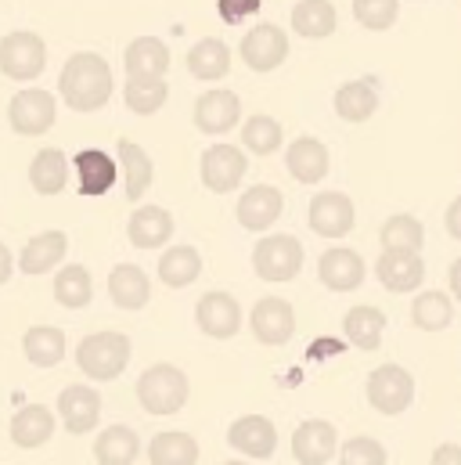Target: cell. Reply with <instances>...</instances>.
Instances as JSON below:
<instances>
[{
  "label": "cell",
  "instance_id": "7",
  "mask_svg": "<svg viewBox=\"0 0 461 465\" xmlns=\"http://www.w3.org/2000/svg\"><path fill=\"white\" fill-rule=\"evenodd\" d=\"M238 54L252 73H274L289 58V33L274 22H260L241 36Z\"/></svg>",
  "mask_w": 461,
  "mask_h": 465
},
{
  "label": "cell",
  "instance_id": "8",
  "mask_svg": "<svg viewBox=\"0 0 461 465\" xmlns=\"http://www.w3.org/2000/svg\"><path fill=\"white\" fill-rule=\"evenodd\" d=\"M54 116H58V102H54L51 91H40V87L18 91V94L11 98V105H7V123H11V130L22 134V137H40V134H47V130L54 126Z\"/></svg>",
  "mask_w": 461,
  "mask_h": 465
},
{
  "label": "cell",
  "instance_id": "35",
  "mask_svg": "<svg viewBox=\"0 0 461 465\" xmlns=\"http://www.w3.org/2000/svg\"><path fill=\"white\" fill-rule=\"evenodd\" d=\"M411 322H415V329H422V332H444V329H451V322H455V303H451V296L440 292V289L418 292L415 303H411Z\"/></svg>",
  "mask_w": 461,
  "mask_h": 465
},
{
  "label": "cell",
  "instance_id": "28",
  "mask_svg": "<svg viewBox=\"0 0 461 465\" xmlns=\"http://www.w3.org/2000/svg\"><path fill=\"white\" fill-rule=\"evenodd\" d=\"M336 4L332 0H299L292 7V33L307 36V40H325L336 33Z\"/></svg>",
  "mask_w": 461,
  "mask_h": 465
},
{
  "label": "cell",
  "instance_id": "18",
  "mask_svg": "<svg viewBox=\"0 0 461 465\" xmlns=\"http://www.w3.org/2000/svg\"><path fill=\"white\" fill-rule=\"evenodd\" d=\"M364 274H368V271H364L360 252L343 249V245L329 249V252L318 260V278H321V285L332 289V292H353V289H360V285H364Z\"/></svg>",
  "mask_w": 461,
  "mask_h": 465
},
{
  "label": "cell",
  "instance_id": "16",
  "mask_svg": "<svg viewBox=\"0 0 461 465\" xmlns=\"http://www.w3.org/2000/svg\"><path fill=\"white\" fill-rule=\"evenodd\" d=\"M281 210H285V199H281V192L274 188V184H252L241 199H238V224L245 228V232H267V228H274V221L281 217Z\"/></svg>",
  "mask_w": 461,
  "mask_h": 465
},
{
  "label": "cell",
  "instance_id": "43",
  "mask_svg": "<svg viewBox=\"0 0 461 465\" xmlns=\"http://www.w3.org/2000/svg\"><path fill=\"white\" fill-rule=\"evenodd\" d=\"M339 465H386V448L375 437H353L339 451Z\"/></svg>",
  "mask_w": 461,
  "mask_h": 465
},
{
  "label": "cell",
  "instance_id": "47",
  "mask_svg": "<svg viewBox=\"0 0 461 465\" xmlns=\"http://www.w3.org/2000/svg\"><path fill=\"white\" fill-rule=\"evenodd\" d=\"M11 271H15V256H11V249L0 242V285L11 278Z\"/></svg>",
  "mask_w": 461,
  "mask_h": 465
},
{
  "label": "cell",
  "instance_id": "2",
  "mask_svg": "<svg viewBox=\"0 0 461 465\" xmlns=\"http://www.w3.org/2000/svg\"><path fill=\"white\" fill-rule=\"evenodd\" d=\"M188 375L177 364H152L137 379V401L148 415H177L188 404Z\"/></svg>",
  "mask_w": 461,
  "mask_h": 465
},
{
  "label": "cell",
  "instance_id": "44",
  "mask_svg": "<svg viewBox=\"0 0 461 465\" xmlns=\"http://www.w3.org/2000/svg\"><path fill=\"white\" fill-rule=\"evenodd\" d=\"M217 11H221L224 22L238 25L241 18H249V15L260 11V0H217Z\"/></svg>",
  "mask_w": 461,
  "mask_h": 465
},
{
  "label": "cell",
  "instance_id": "37",
  "mask_svg": "<svg viewBox=\"0 0 461 465\" xmlns=\"http://www.w3.org/2000/svg\"><path fill=\"white\" fill-rule=\"evenodd\" d=\"M148 459L152 465H195L199 462V440L191 433H155L148 444Z\"/></svg>",
  "mask_w": 461,
  "mask_h": 465
},
{
  "label": "cell",
  "instance_id": "41",
  "mask_svg": "<svg viewBox=\"0 0 461 465\" xmlns=\"http://www.w3.org/2000/svg\"><path fill=\"white\" fill-rule=\"evenodd\" d=\"M285 141V130L274 116H249L241 126V144L252 152V155H274Z\"/></svg>",
  "mask_w": 461,
  "mask_h": 465
},
{
  "label": "cell",
  "instance_id": "23",
  "mask_svg": "<svg viewBox=\"0 0 461 465\" xmlns=\"http://www.w3.org/2000/svg\"><path fill=\"white\" fill-rule=\"evenodd\" d=\"M73 166H76V173H80V195L98 199V195L113 192L115 159L109 152H102V148H83V152H76Z\"/></svg>",
  "mask_w": 461,
  "mask_h": 465
},
{
  "label": "cell",
  "instance_id": "27",
  "mask_svg": "<svg viewBox=\"0 0 461 465\" xmlns=\"http://www.w3.org/2000/svg\"><path fill=\"white\" fill-rule=\"evenodd\" d=\"M188 73L195 80H206V84H217L230 73V51L224 40L217 36H202L191 51H188Z\"/></svg>",
  "mask_w": 461,
  "mask_h": 465
},
{
  "label": "cell",
  "instance_id": "42",
  "mask_svg": "<svg viewBox=\"0 0 461 465\" xmlns=\"http://www.w3.org/2000/svg\"><path fill=\"white\" fill-rule=\"evenodd\" d=\"M353 18L364 29L382 33L400 18V0H353Z\"/></svg>",
  "mask_w": 461,
  "mask_h": 465
},
{
  "label": "cell",
  "instance_id": "10",
  "mask_svg": "<svg viewBox=\"0 0 461 465\" xmlns=\"http://www.w3.org/2000/svg\"><path fill=\"white\" fill-rule=\"evenodd\" d=\"M245 170H249L245 152L234 148V144H213V148H206V152H202V166H199L202 184H206L210 192H217V195L234 192V188L241 184Z\"/></svg>",
  "mask_w": 461,
  "mask_h": 465
},
{
  "label": "cell",
  "instance_id": "39",
  "mask_svg": "<svg viewBox=\"0 0 461 465\" xmlns=\"http://www.w3.org/2000/svg\"><path fill=\"white\" fill-rule=\"evenodd\" d=\"M54 300L69 311H80L94 300V282H91V271L83 263H65L54 278Z\"/></svg>",
  "mask_w": 461,
  "mask_h": 465
},
{
  "label": "cell",
  "instance_id": "11",
  "mask_svg": "<svg viewBox=\"0 0 461 465\" xmlns=\"http://www.w3.org/2000/svg\"><path fill=\"white\" fill-rule=\"evenodd\" d=\"M336 448H339V433H336V426L329 419H307L292 433V459L299 465L332 462Z\"/></svg>",
  "mask_w": 461,
  "mask_h": 465
},
{
  "label": "cell",
  "instance_id": "14",
  "mask_svg": "<svg viewBox=\"0 0 461 465\" xmlns=\"http://www.w3.org/2000/svg\"><path fill=\"white\" fill-rule=\"evenodd\" d=\"M228 444L234 451H241L245 459H270L278 451V430L270 419L263 415H241L234 419L228 430Z\"/></svg>",
  "mask_w": 461,
  "mask_h": 465
},
{
  "label": "cell",
  "instance_id": "5",
  "mask_svg": "<svg viewBox=\"0 0 461 465\" xmlns=\"http://www.w3.org/2000/svg\"><path fill=\"white\" fill-rule=\"evenodd\" d=\"M252 271L263 282H292L303 271V245L296 234H267L252 249Z\"/></svg>",
  "mask_w": 461,
  "mask_h": 465
},
{
  "label": "cell",
  "instance_id": "36",
  "mask_svg": "<svg viewBox=\"0 0 461 465\" xmlns=\"http://www.w3.org/2000/svg\"><path fill=\"white\" fill-rule=\"evenodd\" d=\"M22 353L36 368H54L65 357V332L51 329V325H36V329H29L22 336Z\"/></svg>",
  "mask_w": 461,
  "mask_h": 465
},
{
  "label": "cell",
  "instance_id": "20",
  "mask_svg": "<svg viewBox=\"0 0 461 465\" xmlns=\"http://www.w3.org/2000/svg\"><path fill=\"white\" fill-rule=\"evenodd\" d=\"M329 166H332V155L329 148L318 141V137H296L285 152V170L299 181V184H318L329 177Z\"/></svg>",
  "mask_w": 461,
  "mask_h": 465
},
{
  "label": "cell",
  "instance_id": "46",
  "mask_svg": "<svg viewBox=\"0 0 461 465\" xmlns=\"http://www.w3.org/2000/svg\"><path fill=\"white\" fill-rule=\"evenodd\" d=\"M444 224H447V234L451 238H458L461 242V195L447 206V217H444Z\"/></svg>",
  "mask_w": 461,
  "mask_h": 465
},
{
  "label": "cell",
  "instance_id": "33",
  "mask_svg": "<svg viewBox=\"0 0 461 465\" xmlns=\"http://www.w3.org/2000/svg\"><path fill=\"white\" fill-rule=\"evenodd\" d=\"M115 152H119L123 177H126V199H130V203H141L144 192L152 188V159H148V152H144L141 144H133L130 137H123V141L115 144Z\"/></svg>",
  "mask_w": 461,
  "mask_h": 465
},
{
  "label": "cell",
  "instance_id": "34",
  "mask_svg": "<svg viewBox=\"0 0 461 465\" xmlns=\"http://www.w3.org/2000/svg\"><path fill=\"white\" fill-rule=\"evenodd\" d=\"M343 332L357 350H378L386 332V314L378 307H349L343 318Z\"/></svg>",
  "mask_w": 461,
  "mask_h": 465
},
{
  "label": "cell",
  "instance_id": "29",
  "mask_svg": "<svg viewBox=\"0 0 461 465\" xmlns=\"http://www.w3.org/2000/svg\"><path fill=\"white\" fill-rule=\"evenodd\" d=\"M170 98L166 76H126L123 84V102L137 116H155Z\"/></svg>",
  "mask_w": 461,
  "mask_h": 465
},
{
  "label": "cell",
  "instance_id": "13",
  "mask_svg": "<svg viewBox=\"0 0 461 465\" xmlns=\"http://www.w3.org/2000/svg\"><path fill=\"white\" fill-rule=\"evenodd\" d=\"M314 234L321 238H343L353 232V221H357V210L349 203V195L343 192H321L310 199V213H307Z\"/></svg>",
  "mask_w": 461,
  "mask_h": 465
},
{
  "label": "cell",
  "instance_id": "30",
  "mask_svg": "<svg viewBox=\"0 0 461 465\" xmlns=\"http://www.w3.org/2000/svg\"><path fill=\"white\" fill-rule=\"evenodd\" d=\"M69 181V159L58 148H40L29 163V184L36 195H58Z\"/></svg>",
  "mask_w": 461,
  "mask_h": 465
},
{
  "label": "cell",
  "instance_id": "25",
  "mask_svg": "<svg viewBox=\"0 0 461 465\" xmlns=\"http://www.w3.org/2000/svg\"><path fill=\"white\" fill-rule=\"evenodd\" d=\"M65 249H69L65 232H40L36 238H29V242L22 245L18 267H22L25 274H33V278H36V274H47V271H54V267L62 263Z\"/></svg>",
  "mask_w": 461,
  "mask_h": 465
},
{
  "label": "cell",
  "instance_id": "12",
  "mask_svg": "<svg viewBox=\"0 0 461 465\" xmlns=\"http://www.w3.org/2000/svg\"><path fill=\"white\" fill-rule=\"evenodd\" d=\"M58 419L73 437H83L102 419V393L91 386H65L58 393Z\"/></svg>",
  "mask_w": 461,
  "mask_h": 465
},
{
  "label": "cell",
  "instance_id": "45",
  "mask_svg": "<svg viewBox=\"0 0 461 465\" xmlns=\"http://www.w3.org/2000/svg\"><path fill=\"white\" fill-rule=\"evenodd\" d=\"M433 465H461V444H440L433 451Z\"/></svg>",
  "mask_w": 461,
  "mask_h": 465
},
{
  "label": "cell",
  "instance_id": "40",
  "mask_svg": "<svg viewBox=\"0 0 461 465\" xmlns=\"http://www.w3.org/2000/svg\"><path fill=\"white\" fill-rule=\"evenodd\" d=\"M378 242H382V249L422 252V245H426V228H422L418 217H411V213H397V217H389V221L382 224Z\"/></svg>",
  "mask_w": 461,
  "mask_h": 465
},
{
  "label": "cell",
  "instance_id": "19",
  "mask_svg": "<svg viewBox=\"0 0 461 465\" xmlns=\"http://www.w3.org/2000/svg\"><path fill=\"white\" fill-rule=\"evenodd\" d=\"M238 119H241V98L234 91L217 87V91H206L195 102V126L202 134H213V137L228 134L230 126H238Z\"/></svg>",
  "mask_w": 461,
  "mask_h": 465
},
{
  "label": "cell",
  "instance_id": "9",
  "mask_svg": "<svg viewBox=\"0 0 461 465\" xmlns=\"http://www.w3.org/2000/svg\"><path fill=\"white\" fill-rule=\"evenodd\" d=\"M249 325H252V336L263 343V347H281L296 336V311L289 300L281 296H263L252 314H249Z\"/></svg>",
  "mask_w": 461,
  "mask_h": 465
},
{
  "label": "cell",
  "instance_id": "21",
  "mask_svg": "<svg viewBox=\"0 0 461 465\" xmlns=\"http://www.w3.org/2000/svg\"><path fill=\"white\" fill-rule=\"evenodd\" d=\"M7 430H11L15 448H25V451L44 448L54 437V411L44 408V404H25V408H18L11 415V426Z\"/></svg>",
  "mask_w": 461,
  "mask_h": 465
},
{
  "label": "cell",
  "instance_id": "3",
  "mask_svg": "<svg viewBox=\"0 0 461 465\" xmlns=\"http://www.w3.org/2000/svg\"><path fill=\"white\" fill-rule=\"evenodd\" d=\"M76 364L94 382H113L130 364V340L123 332H94L76 347Z\"/></svg>",
  "mask_w": 461,
  "mask_h": 465
},
{
  "label": "cell",
  "instance_id": "6",
  "mask_svg": "<svg viewBox=\"0 0 461 465\" xmlns=\"http://www.w3.org/2000/svg\"><path fill=\"white\" fill-rule=\"evenodd\" d=\"M368 401L378 415H404L415 401V375L400 364H378L368 375Z\"/></svg>",
  "mask_w": 461,
  "mask_h": 465
},
{
  "label": "cell",
  "instance_id": "15",
  "mask_svg": "<svg viewBox=\"0 0 461 465\" xmlns=\"http://www.w3.org/2000/svg\"><path fill=\"white\" fill-rule=\"evenodd\" d=\"M195 325L210 340H230L241 329V307L230 292H206L195 303Z\"/></svg>",
  "mask_w": 461,
  "mask_h": 465
},
{
  "label": "cell",
  "instance_id": "49",
  "mask_svg": "<svg viewBox=\"0 0 461 465\" xmlns=\"http://www.w3.org/2000/svg\"><path fill=\"white\" fill-rule=\"evenodd\" d=\"M224 465H249V462H224Z\"/></svg>",
  "mask_w": 461,
  "mask_h": 465
},
{
  "label": "cell",
  "instance_id": "26",
  "mask_svg": "<svg viewBox=\"0 0 461 465\" xmlns=\"http://www.w3.org/2000/svg\"><path fill=\"white\" fill-rule=\"evenodd\" d=\"M126 76H166L170 73V47L159 36H137L130 40L123 54Z\"/></svg>",
  "mask_w": 461,
  "mask_h": 465
},
{
  "label": "cell",
  "instance_id": "1",
  "mask_svg": "<svg viewBox=\"0 0 461 465\" xmlns=\"http://www.w3.org/2000/svg\"><path fill=\"white\" fill-rule=\"evenodd\" d=\"M115 80L113 65L94 54V51H80L65 62L62 76H58V94L73 113H98L113 102Z\"/></svg>",
  "mask_w": 461,
  "mask_h": 465
},
{
  "label": "cell",
  "instance_id": "48",
  "mask_svg": "<svg viewBox=\"0 0 461 465\" xmlns=\"http://www.w3.org/2000/svg\"><path fill=\"white\" fill-rule=\"evenodd\" d=\"M447 282H451V292H455V300L461 303V260L451 263V274H447Z\"/></svg>",
  "mask_w": 461,
  "mask_h": 465
},
{
  "label": "cell",
  "instance_id": "17",
  "mask_svg": "<svg viewBox=\"0 0 461 465\" xmlns=\"http://www.w3.org/2000/svg\"><path fill=\"white\" fill-rule=\"evenodd\" d=\"M378 282L389 292H415L426 282V260L418 252H400V249H382L375 263Z\"/></svg>",
  "mask_w": 461,
  "mask_h": 465
},
{
  "label": "cell",
  "instance_id": "24",
  "mask_svg": "<svg viewBox=\"0 0 461 465\" xmlns=\"http://www.w3.org/2000/svg\"><path fill=\"white\" fill-rule=\"evenodd\" d=\"M109 300L123 311H141L152 300V282L137 263H115L109 274Z\"/></svg>",
  "mask_w": 461,
  "mask_h": 465
},
{
  "label": "cell",
  "instance_id": "32",
  "mask_svg": "<svg viewBox=\"0 0 461 465\" xmlns=\"http://www.w3.org/2000/svg\"><path fill=\"white\" fill-rule=\"evenodd\" d=\"M336 113L346 123H364L378 113V87L375 80H349L336 91Z\"/></svg>",
  "mask_w": 461,
  "mask_h": 465
},
{
  "label": "cell",
  "instance_id": "38",
  "mask_svg": "<svg viewBox=\"0 0 461 465\" xmlns=\"http://www.w3.org/2000/svg\"><path fill=\"white\" fill-rule=\"evenodd\" d=\"M141 455V440L130 426H109L94 440V459L102 465H130Z\"/></svg>",
  "mask_w": 461,
  "mask_h": 465
},
{
  "label": "cell",
  "instance_id": "22",
  "mask_svg": "<svg viewBox=\"0 0 461 465\" xmlns=\"http://www.w3.org/2000/svg\"><path fill=\"white\" fill-rule=\"evenodd\" d=\"M126 234H130V242L137 249H162L173 238V217L162 206H137L130 213Z\"/></svg>",
  "mask_w": 461,
  "mask_h": 465
},
{
  "label": "cell",
  "instance_id": "31",
  "mask_svg": "<svg viewBox=\"0 0 461 465\" xmlns=\"http://www.w3.org/2000/svg\"><path fill=\"white\" fill-rule=\"evenodd\" d=\"M202 274V252L195 245H173L159 256V278L170 289H188Z\"/></svg>",
  "mask_w": 461,
  "mask_h": 465
},
{
  "label": "cell",
  "instance_id": "4",
  "mask_svg": "<svg viewBox=\"0 0 461 465\" xmlns=\"http://www.w3.org/2000/svg\"><path fill=\"white\" fill-rule=\"evenodd\" d=\"M47 69V44L29 33V29H15L7 36H0V73L15 84H29Z\"/></svg>",
  "mask_w": 461,
  "mask_h": 465
}]
</instances>
